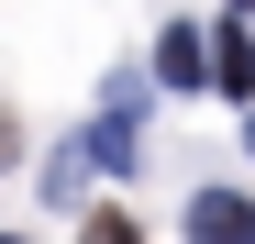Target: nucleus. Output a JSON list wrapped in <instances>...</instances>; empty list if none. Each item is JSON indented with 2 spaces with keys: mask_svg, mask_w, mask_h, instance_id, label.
Here are the masks:
<instances>
[{
  "mask_svg": "<svg viewBox=\"0 0 255 244\" xmlns=\"http://www.w3.org/2000/svg\"><path fill=\"white\" fill-rule=\"evenodd\" d=\"M189 244H255V200L244 189H200L189 200Z\"/></svg>",
  "mask_w": 255,
  "mask_h": 244,
  "instance_id": "obj_1",
  "label": "nucleus"
},
{
  "mask_svg": "<svg viewBox=\"0 0 255 244\" xmlns=\"http://www.w3.org/2000/svg\"><path fill=\"white\" fill-rule=\"evenodd\" d=\"M200 67H211V89H222V100H255V45H244V22L200 33Z\"/></svg>",
  "mask_w": 255,
  "mask_h": 244,
  "instance_id": "obj_2",
  "label": "nucleus"
},
{
  "mask_svg": "<svg viewBox=\"0 0 255 244\" xmlns=\"http://www.w3.org/2000/svg\"><path fill=\"white\" fill-rule=\"evenodd\" d=\"M155 78H166V89H211V67H200V22H166V33H155Z\"/></svg>",
  "mask_w": 255,
  "mask_h": 244,
  "instance_id": "obj_3",
  "label": "nucleus"
},
{
  "mask_svg": "<svg viewBox=\"0 0 255 244\" xmlns=\"http://www.w3.org/2000/svg\"><path fill=\"white\" fill-rule=\"evenodd\" d=\"M78 244H144V233H133V211H89V233H78Z\"/></svg>",
  "mask_w": 255,
  "mask_h": 244,
  "instance_id": "obj_4",
  "label": "nucleus"
},
{
  "mask_svg": "<svg viewBox=\"0 0 255 244\" xmlns=\"http://www.w3.org/2000/svg\"><path fill=\"white\" fill-rule=\"evenodd\" d=\"M0 155H11V111H0Z\"/></svg>",
  "mask_w": 255,
  "mask_h": 244,
  "instance_id": "obj_5",
  "label": "nucleus"
},
{
  "mask_svg": "<svg viewBox=\"0 0 255 244\" xmlns=\"http://www.w3.org/2000/svg\"><path fill=\"white\" fill-rule=\"evenodd\" d=\"M244 45H255V33H244Z\"/></svg>",
  "mask_w": 255,
  "mask_h": 244,
  "instance_id": "obj_6",
  "label": "nucleus"
},
{
  "mask_svg": "<svg viewBox=\"0 0 255 244\" xmlns=\"http://www.w3.org/2000/svg\"><path fill=\"white\" fill-rule=\"evenodd\" d=\"M244 11H255V0H244Z\"/></svg>",
  "mask_w": 255,
  "mask_h": 244,
  "instance_id": "obj_7",
  "label": "nucleus"
}]
</instances>
